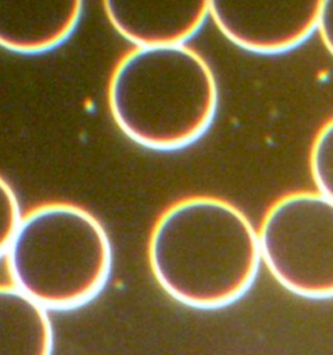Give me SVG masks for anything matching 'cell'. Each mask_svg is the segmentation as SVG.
<instances>
[{
	"instance_id": "30bf717a",
	"label": "cell",
	"mask_w": 333,
	"mask_h": 355,
	"mask_svg": "<svg viewBox=\"0 0 333 355\" xmlns=\"http://www.w3.org/2000/svg\"><path fill=\"white\" fill-rule=\"evenodd\" d=\"M21 219L19 198L10 184L0 176V257L8 250Z\"/></svg>"
},
{
	"instance_id": "52a82bcc",
	"label": "cell",
	"mask_w": 333,
	"mask_h": 355,
	"mask_svg": "<svg viewBox=\"0 0 333 355\" xmlns=\"http://www.w3.org/2000/svg\"><path fill=\"white\" fill-rule=\"evenodd\" d=\"M83 0H0V47L19 53H44L71 37Z\"/></svg>"
},
{
	"instance_id": "8992f818",
	"label": "cell",
	"mask_w": 333,
	"mask_h": 355,
	"mask_svg": "<svg viewBox=\"0 0 333 355\" xmlns=\"http://www.w3.org/2000/svg\"><path fill=\"white\" fill-rule=\"evenodd\" d=\"M114 31L139 46L182 44L208 16V0H103Z\"/></svg>"
},
{
	"instance_id": "7a4b0ae2",
	"label": "cell",
	"mask_w": 333,
	"mask_h": 355,
	"mask_svg": "<svg viewBox=\"0 0 333 355\" xmlns=\"http://www.w3.org/2000/svg\"><path fill=\"white\" fill-rule=\"evenodd\" d=\"M218 83L196 50L182 44L139 46L116 65L110 112L141 146L172 151L203 136L218 111Z\"/></svg>"
},
{
	"instance_id": "ba28073f",
	"label": "cell",
	"mask_w": 333,
	"mask_h": 355,
	"mask_svg": "<svg viewBox=\"0 0 333 355\" xmlns=\"http://www.w3.org/2000/svg\"><path fill=\"white\" fill-rule=\"evenodd\" d=\"M47 309L16 286L0 285V355H52Z\"/></svg>"
},
{
	"instance_id": "277c9868",
	"label": "cell",
	"mask_w": 333,
	"mask_h": 355,
	"mask_svg": "<svg viewBox=\"0 0 333 355\" xmlns=\"http://www.w3.org/2000/svg\"><path fill=\"white\" fill-rule=\"evenodd\" d=\"M258 237L262 263L282 288L333 298V200L319 191L289 193L266 212Z\"/></svg>"
},
{
	"instance_id": "8fae6325",
	"label": "cell",
	"mask_w": 333,
	"mask_h": 355,
	"mask_svg": "<svg viewBox=\"0 0 333 355\" xmlns=\"http://www.w3.org/2000/svg\"><path fill=\"white\" fill-rule=\"evenodd\" d=\"M316 29L321 34L323 44L333 56V0H323Z\"/></svg>"
},
{
	"instance_id": "5b68a950",
	"label": "cell",
	"mask_w": 333,
	"mask_h": 355,
	"mask_svg": "<svg viewBox=\"0 0 333 355\" xmlns=\"http://www.w3.org/2000/svg\"><path fill=\"white\" fill-rule=\"evenodd\" d=\"M323 0H208L220 33L239 49L260 55L287 53L318 26Z\"/></svg>"
},
{
	"instance_id": "9c48e42d",
	"label": "cell",
	"mask_w": 333,
	"mask_h": 355,
	"mask_svg": "<svg viewBox=\"0 0 333 355\" xmlns=\"http://www.w3.org/2000/svg\"><path fill=\"white\" fill-rule=\"evenodd\" d=\"M310 169L318 191L333 200V117L312 141Z\"/></svg>"
},
{
	"instance_id": "3957f363",
	"label": "cell",
	"mask_w": 333,
	"mask_h": 355,
	"mask_svg": "<svg viewBox=\"0 0 333 355\" xmlns=\"http://www.w3.org/2000/svg\"><path fill=\"white\" fill-rule=\"evenodd\" d=\"M4 257L12 285L47 310L92 301L112 267L103 224L90 211L62 202L24 215Z\"/></svg>"
},
{
	"instance_id": "6da1fadb",
	"label": "cell",
	"mask_w": 333,
	"mask_h": 355,
	"mask_svg": "<svg viewBox=\"0 0 333 355\" xmlns=\"http://www.w3.org/2000/svg\"><path fill=\"white\" fill-rule=\"evenodd\" d=\"M156 282L177 302L214 310L239 301L262 264L249 218L225 199L194 196L171 205L148 241Z\"/></svg>"
}]
</instances>
